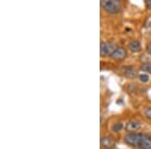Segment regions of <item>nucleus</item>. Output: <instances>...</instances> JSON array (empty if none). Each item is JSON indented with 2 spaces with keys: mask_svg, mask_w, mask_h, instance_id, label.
I'll list each match as a JSON object with an SVG mask.
<instances>
[{
  "mask_svg": "<svg viewBox=\"0 0 151 149\" xmlns=\"http://www.w3.org/2000/svg\"><path fill=\"white\" fill-rule=\"evenodd\" d=\"M139 149H151V135L142 133V138L140 141Z\"/></svg>",
  "mask_w": 151,
  "mask_h": 149,
  "instance_id": "nucleus-4",
  "label": "nucleus"
},
{
  "mask_svg": "<svg viewBox=\"0 0 151 149\" xmlns=\"http://www.w3.org/2000/svg\"><path fill=\"white\" fill-rule=\"evenodd\" d=\"M144 115L147 117V118L151 119V108H146L144 110Z\"/></svg>",
  "mask_w": 151,
  "mask_h": 149,
  "instance_id": "nucleus-13",
  "label": "nucleus"
},
{
  "mask_svg": "<svg viewBox=\"0 0 151 149\" xmlns=\"http://www.w3.org/2000/svg\"><path fill=\"white\" fill-rule=\"evenodd\" d=\"M138 78H139L140 82L142 83H148L150 80V77L149 75L147 74V73H143V74H139L138 75Z\"/></svg>",
  "mask_w": 151,
  "mask_h": 149,
  "instance_id": "nucleus-10",
  "label": "nucleus"
},
{
  "mask_svg": "<svg viewBox=\"0 0 151 149\" xmlns=\"http://www.w3.org/2000/svg\"><path fill=\"white\" fill-rule=\"evenodd\" d=\"M141 138H142V133H128L124 140L128 145L133 147H139Z\"/></svg>",
  "mask_w": 151,
  "mask_h": 149,
  "instance_id": "nucleus-2",
  "label": "nucleus"
},
{
  "mask_svg": "<svg viewBox=\"0 0 151 149\" xmlns=\"http://www.w3.org/2000/svg\"><path fill=\"white\" fill-rule=\"evenodd\" d=\"M141 71L147 73V74L148 73H151V63H143V65L141 66Z\"/></svg>",
  "mask_w": 151,
  "mask_h": 149,
  "instance_id": "nucleus-11",
  "label": "nucleus"
},
{
  "mask_svg": "<svg viewBox=\"0 0 151 149\" xmlns=\"http://www.w3.org/2000/svg\"><path fill=\"white\" fill-rule=\"evenodd\" d=\"M101 144L104 149H112L114 146H115L114 140L111 137H109V136H104V137H102Z\"/></svg>",
  "mask_w": 151,
  "mask_h": 149,
  "instance_id": "nucleus-7",
  "label": "nucleus"
},
{
  "mask_svg": "<svg viewBox=\"0 0 151 149\" xmlns=\"http://www.w3.org/2000/svg\"><path fill=\"white\" fill-rule=\"evenodd\" d=\"M147 52L151 55V42H149V43L147 45Z\"/></svg>",
  "mask_w": 151,
  "mask_h": 149,
  "instance_id": "nucleus-15",
  "label": "nucleus"
},
{
  "mask_svg": "<svg viewBox=\"0 0 151 149\" xmlns=\"http://www.w3.org/2000/svg\"><path fill=\"white\" fill-rule=\"evenodd\" d=\"M126 130H127L129 133H135L137 130H139L141 128V124L140 122L138 121H129L127 124H126Z\"/></svg>",
  "mask_w": 151,
  "mask_h": 149,
  "instance_id": "nucleus-6",
  "label": "nucleus"
},
{
  "mask_svg": "<svg viewBox=\"0 0 151 149\" xmlns=\"http://www.w3.org/2000/svg\"><path fill=\"white\" fill-rule=\"evenodd\" d=\"M127 55V52L124 48H116L115 52L112 53L111 58L116 60H122Z\"/></svg>",
  "mask_w": 151,
  "mask_h": 149,
  "instance_id": "nucleus-5",
  "label": "nucleus"
},
{
  "mask_svg": "<svg viewBox=\"0 0 151 149\" xmlns=\"http://www.w3.org/2000/svg\"><path fill=\"white\" fill-rule=\"evenodd\" d=\"M129 48H130L131 52L133 53H139L142 50V46H141L140 41L138 40H131L129 42Z\"/></svg>",
  "mask_w": 151,
  "mask_h": 149,
  "instance_id": "nucleus-8",
  "label": "nucleus"
},
{
  "mask_svg": "<svg viewBox=\"0 0 151 149\" xmlns=\"http://www.w3.org/2000/svg\"><path fill=\"white\" fill-rule=\"evenodd\" d=\"M101 6L105 11L111 14L119 13L122 9V5L118 0H103L101 2Z\"/></svg>",
  "mask_w": 151,
  "mask_h": 149,
  "instance_id": "nucleus-1",
  "label": "nucleus"
},
{
  "mask_svg": "<svg viewBox=\"0 0 151 149\" xmlns=\"http://www.w3.org/2000/svg\"><path fill=\"white\" fill-rule=\"evenodd\" d=\"M146 6L149 9H151V0H147V1H146Z\"/></svg>",
  "mask_w": 151,
  "mask_h": 149,
  "instance_id": "nucleus-14",
  "label": "nucleus"
},
{
  "mask_svg": "<svg viewBox=\"0 0 151 149\" xmlns=\"http://www.w3.org/2000/svg\"><path fill=\"white\" fill-rule=\"evenodd\" d=\"M116 48L115 45L110 41H106V42H101V48H100V53H101L102 57H108L112 55V53L115 52Z\"/></svg>",
  "mask_w": 151,
  "mask_h": 149,
  "instance_id": "nucleus-3",
  "label": "nucleus"
},
{
  "mask_svg": "<svg viewBox=\"0 0 151 149\" xmlns=\"http://www.w3.org/2000/svg\"><path fill=\"white\" fill-rule=\"evenodd\" d=\"M124 75L129 79H133V78L136 77V70L131 66H128L124 69Z\"/></svg>",
  "mask_w": 151,
  "mask_h": 149,
  "instance_id": "nucleus-9",
  "label": "nucleus"
},
{
  "mask_svg": "<svg viewBox=\"0 0 151 149\" xmlns=\"http://www.w3.org/2000/svg\"><path fill=\"white\" fill-rule=\"evenodd\" d=\"M112 129H113L114 132H120L123 129V124L121 122H117V123L113 125V128Z\"/></svg>",
  "mask_w": 151,
  "mask_h": 149,
  "instance_id": "nucleus-12",
  "label": "nucleus"
}]
</instances>
